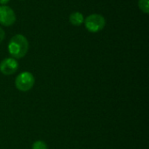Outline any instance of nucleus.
I'll return each instance as SVG.
<instances>
[{
	"label": "nucleus",
	"mask_w": 149,
	"mask_h": 149,
	"mask_svg": "<svg viewBox=\"0 0 149 149\" xmlns=\"http://www.w3.org/2000/svg\"><path fill=\"white\" fill-rule=\"evenodd\" d=\"M4 37H5V32L3 30V28L0 27V43L4 39Z\"/></svg>",
	"instance_id": "nucleus-9"
},
{
	"label": "nucleus",
	"mask_w": 149,
	"mask_h": 149,
	"mask_svg": "<svg viewBox=\"0 0 149 149\" xmlns=\"http://www.w3.org/2000/svg\"><path fill=\"white\" fill-rule=\"evenodd\" d=\"M16 22V14L14 10L7 5L0 6V24L10 26Z\"/></svg>",
	"instance_id": "nucleus-4"
},
{
	"label": "nucleus",
	"mask_w": 149,
	"mask_h": 149,
	"mask_svg": "<svg viewBox=\"0 0 149 149\" xmlns=\"http://www.w3.org/2000/svg\"><path fill=\"white\" fill-rule=\"evenodd\" d=\"M32 149H48L47 145L43 141H36L32 144Z\"/></svg>",
	"instance_id": "nucleus-8"
},
{
	"label": "nucleus",
	"mask_w": 149,
	"mask_h": 149,
	"mask_svg": "<svg viewBox=\"0 0 149 149\" xmlns=\"http://www.w3.org/2000/svg\"><path fill=\"white\" fill-rule=\"evenodd\" d=\"M18 69V63L13 58H6L0 63V72L4 75L14 74Z\"/></svg>",
	"instance_id": "nucleus-5"
},
{
	"label": "nucleus",
	"mask_w": 149,
	"mask_h": 149,
	"mask_svg": "<svg viewBox=\"0 0 149 149\" xmlns=\"http://www.w3.org/2000/svg\"><path fill=\"white\" fill-rule=\"evenodd\" d=\"M9 1H10V0H0V4L3 5V4H5V3H7Z\"/></svg>",
	"instance_id": "nucleus-10"
},
{
	"label": "nucleus",
	"mask_w": 149,
	"mask_h": 149,
	"mask_svg": "<svg viewBox=\"0 0 149 149\" xmlns=\"http://www.w3.org/2000/svg\"><path fill=\"white\" fill-rule=\"evenodd\" d=\"M84 20H85V18H84L83 14L79 11L71 13V15L69 17L70 23L74 26H79L80 24H82L84 23Z\"/></svg>",
	"instance_id": "nucleus-6"
},
{
	"label": "nucleus",
	"mask_w": 149,
	"mask_h": 149,
	"mask_svg": "<svg viewBox=\"0 0 149 149\" xmlns=\"http://www.w3.org/2000/svg\"><path fill=\"white\" fill-rule=\"evenodd\" d=\"M86 30L92 33H96L104 29L106 19L100 14H91L84 20Z\"/></svg>",
	"instance_id": "nucleus-2"
},
{
	"label": "nucleus",
	"mask_w": 149,
	"mask_h": 149,
	"mask_svg": "<svg viewBox=\"0 0 149 149\" xmlns=\"http://www.w3.org/2000/svg\"><path fill=\"white\" fill-rule=\"evenodd\" d=\"M35 83L34 76L29 72H23L19 73L15 79V86L17 89L22 92L31 90Z\"/></svg>",
	"instance_id": "nucleus-3"
},
{
	"label": "nucleus",
	"mask_w": 149,
	"mask_h": 149,
	"mask_svg": "<svg viewBox=\"0 0 149 149\" xmlns=\"http://www.w3.org/2000/svg\"><path fill=\"white\" fill-rule=\"evenodd\" d=\"M139 8L144 13L148 14L149 12V0H139L138 2Z\"/></svg>",
	"instance_id": "nucleus-7"
},
{
	"label": "nucleus",
	"mask_w": 149,
	"mask_h": 149,
	"mask_svg": "<svg viewBox=\"0 0 149 149\" xmlns=\"http://www.w3.org/2000/svg\"><path fill=\"white\" fill-rule=\"evenodd\" d=\"M29 49V42L27 38L22 34H17L13 36L9 44L8 51L13 58H21L24 57Z\"/></svg>",
	"instance_id": "nucleus-1"
}]
</instances>
